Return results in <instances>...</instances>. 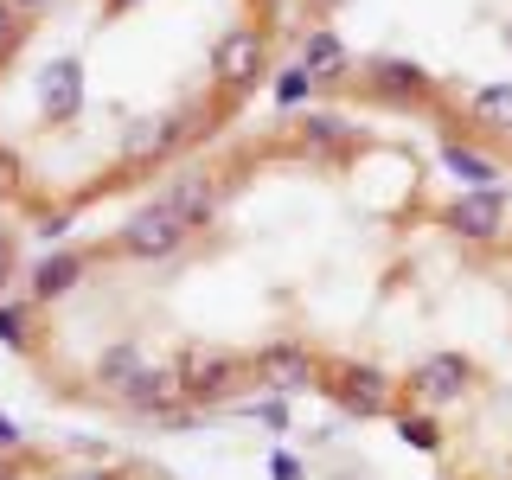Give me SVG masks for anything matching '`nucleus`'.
<instances>
[{
    "label": "nucleus",
    "mask_w": 512,
    "mask_h": 480,
    "mask_svg": "<svg viewBox=\"0 0 512 480\" xmlns=\"http://www.w3.org/2000/svg\"><path fill=\"white\" fill-rule=\"evenodd\" d=\"M442 160H448V173L461 180V192H487V186H500V160H487L480 148H461V141H448Z\"/></svg>",
    "instance_id": "14"
},
{
    "label": "nucleus",
    "mask_w": 512,
    "mask_h": 480,
    "mask_svg": "<svg viewBox=\"0 0 512 480\" xmlns=\"http://www.w3.org/2000/svg\"><path fill=\"white\" fill-rule=\"evenodd\" d=\"M244 416H250V423H263V429H288V397H250Z\"/></svg>",
    "instance_id": "20"
},
{
    "label": "nucleus",
    "mask_w": 512,
    "mask_h": 480,
    "mask_svg": "<svg viewBox=\"0 0 512 480\" xmlns=\"http://www.w3.org/2000/svg\"><path fill=\"white\" fill-rule=\"evenodd\" d=\"M64 231H71V212H52V218H39V237H45V244H58Z\"/></svg>",
    "instance_id": "23"
},
{
    "label": "nucleus",
    "mask_w": 512,
    "mask_h": 480,
    "mask_svg": "<svg viewBox=\"0 0 512 480\" xmlns=\"http://www.w3.org/2000/svg\"><path fill=\"white\" fill-rule=\"evenodd\" d=\"M64 480H109V474H64Z\"/></svg>",
    "instance_id": "30"
},
{
    "label": "nucleus",
    "mask_w": 512,
    "mask_h": 480,
    "mask_svg": "<svg viewBox=\"0 0 512 480\" xmlns=\"http://www.w3.org/2000/svg\"><path fill=\"white\" fill-rule=\"evenodd\" d=\"M327 378H333L327 391L340 397V410H352L359 423H372V416H391V378H384L378 365H333Z\"/></svg>",
    "instance_id": "6"
},
{
    "label": "nucleus",
    "mask_w": 512,
    "mask_h": 480,
    "mask_svg": "<svg viewBox=\"0 0 512 480\" xmlns=\"http://www.w3.org/2000/svg\"><path fill=\"white\" fill-rule=\"evenodd\" d=\"M500 135H506V141H512V122H506V128H500Z\"/></svg>",
    "instance_id": "32"
},
{
    "label": "nucleus",
    "mask_w": 512,
    "mask_h": 480,
    "mask_svg": "<svg viewBox=\"0 0 512 480\" xmlns=\"http://www.w3.org/2000/svg\"><path fill=\"white\" fill-rule=\"evenodd\" d=\"M26 436H20V423H13V416H0V448H7V455H13V448H20Z\"/></svg>",
    "instance_id": "26"
},
{
    "label": "nucleus",
    "mask_w": 512,
    "mask_h": 480,
    "mask_svg": "<svg viewBox=\"0 0 512 480\" xmlns=\"http://www.w3.org/2000/svg\"><path fill=\"white\" fill-rule=\"evenodd\" d=\"M141 346H128V340H116V346H103V359H96V384H103L109 397H122L128 384H135V372H141Z\"/></svg>",
    "instance_id": "15"
},
{
    "label": "nucleus",
    "mask_w": 512,
    "mask_h": 480,
    "mask_svg": "<svg viewBox=\"0 0 512 480\" xmlns=\"http://www.w3.org/2000/svg\"><path fill=\"white\" fill-rule=\"evenodd\" d=\"M116 404H122V410H135V416H154V410L180 404V378H173V365H141L135 384H128Z\"/></svg>",
    "instance_id": "12"
},
{
    "label": "nucleus",
    "mask_w": 512,
    "mask_h": 480,
    "mask_svg": "<svg viewBox=\"0 0 512 480\" xmlns=\"http://www.w3.org/2000/svg\"><path fill=\"white\" fill-rule=\"evenodd\" d=\"M160 205H173V212H180L192 231H205V224L218 218V186L205 180V173H180V180L167 186V199H160Z\"/></svg>",
    "instance_id": "13"
},
{
    "label": "nucleus",
    "mask_w": 512,
    "mask_h": 480,
    "mask_svg": "<svg viewBox=\"0 0 512 480\" xmlns=\"http://www.w3.org/2000/svg\"><path fill=\"white\" fill-rule=\"evenodd\" d=\"M506 212H512L506 192L487 186V192H461V199L442 212V224H448L455 237H468V244H493V237L506 231Z\"/></svg>",
    "instance_id": "7"
},
{
    "label": "nucleus",
    "mask_w": 512,
    "mask_h": 480,
    "mask_svg": "<svg viewBox=\"0 0 512 480\" xmlns=\"http://www.w3.org/2000/svg\"><path fill=\"white\" fill-rule=\"evenodd\" d=\"M173 378H180V397L192 410H218V404H231V397H244L256 372H250V359H237V352H205V346H192L180 365H173Z\"/></svg>",
    "instance_id": "1"
},
{
    "label": "nucleus",
    "mask_w": 512,
    "mask_h": 480,
    "mask_svg": "<svg viewBox=\"0 0 512 480\" xmlns=\"http://www.w3.org/2000/svg\"><path fill=\"white\" fill-rule=\"evenodd\" d=\"M13 13H39V7H52V0H7Z\"/></svg>",
    "instance_id": "28"
},
{
    "label": "nucleus",
    "mask_w": 512,
    "mask_h": 480,
    "mask_svg": "<svg viewBox=\"0 0 512 480\" xmlns=\"http://www.w3.org/2000/svg\"><path fill=\"white\" fill-rule=\"evenodd\" d=\"M506 52H512V26H506Z\"/></svg>",
    "instance_id": "31"
},
{
    "label": "nucleus",
    "mask_w": 512,
    "mask_h": 480,
    "mask_svg": "<svg viewBox=\"0 0 512 480\" xmlns=\"http://www.w3.org/2000/svg\"><path fill=\"white\" fill-rule=\"evenodd\" d=\"M13 39H20V13H13V7H7V0H0V52H7V45H13Z\"/></svg>",
    "instance_id": "22"
},
{
    "label": "nucleus",
    "mask_w": 512,
    "mask_h": 480,
    "mask_svg": "<svg viewBox=\"0 0 512 480\" xmlns=\"http://www.w3.org/2000/svg\"><path fill=\"white\" fill-rule=\"evenodd\" d=\"M308 96H314V77L301 71V64H288V71H276V103H282V109L308 103Z\"/></svg>",
    "instance_id": "19"
},
{
    "label": "nucleus",
    "mask_w": 512,
    "mask_h": 480,
    "mask_svg": "<svg viewBox=\"0 0 512 480\" xmlns=\"http://www.w3.org/2000/svg\"><path fill=\"white\" fill-rule=\"evenodd\" d=\"M468 109H474V116H480V122H493V128H506V122H512V77H506V84H480Z\"/></svg>",
    "instance_id": "16"
},
{
    "label": "nucleus",
    "mask_w": 512,
    "mask_h": 480,
    "mask_svg": "<svg viewBox=\"0 0 512 480\" xmlns=\"http://www.w3.org/2000/svg\"><path fill=\"white\" fill-rule=\"evenodd\" d=\"M269 474H276V480H301V461H295V455H282V448H276V455H269Z\"/></svg>",
    "instance_id": "24"
},
{
    "label": "nucleus",
    "mask_w": 512,
    "mask_h": 480,
    "mask_svg": "<svg viewBox=\"0 0 512 480\" xmlns=\"http://www.w3.org/2000/svg\"><path fill=\"white\" fill-rule=\"evenodd\" d=\"M84 256L77 250H45L39 263H32V301H64L77 282H84Z\"/></svg>",
    "instance_id": "11"
},
{
    "label": "nucleus",
    "mask_w": 512,
    "mask_h": 480,
    "mask_svg": "<svg viewBox=\"0 0 512 480\" xmlns=\"http://www.w3.org/2000/svg\"><path fill=\"white\" fill-rule=\"evenodd\" d=\"M250 372H256V384H263L269 397H295V391H308L320 378V359L301 340H276V346H263L250 359Z\"/></svg>",
    "instance_id": "4"
},
{
    "label": "nucleus",
    "mask_w": 512,
    "mask_h": 480,
    "mask_svg": "<svg viewBox=\"0 0 512 480\" xmlns=\"http://www.w3.org/2000/svg\"><path fill=\"white\" fill-rule=\"evenodd\" d=\"M295 64L314 77V90H320V84H340V77L352 71V52H346V39L333 26H308L301 45H295Z\"/></svg>",
    "instance_id": "8"
},
{
    "label": "nucleus",
    "mask_w": 512,
    "mask_h": 480,
    "mask_svg": "<svg viewBox=\"0 0 512 480\" xmlns=\"http://www.w3.org/2000/svg\"><path fill=\"white\" fill-rule=\"evenodd\" d=\"M468 391H474V359H461V352H429V359L410 372V397L429 404V410L461 404Z\"/></svg>",
    "instance_id": "5"
},
{
    "label": "nucleus",
    "mask_w": 512,
    "mask_h": 480,
    "mask_svg": "<svg viewBox=\"0 0 512 480\" xmlns=\"http://www.w3.org/2000/svg\"><path fill=\"white\" fill-rule=\"evenodd\" d=\"M116 244H122L128 256H141V263H167V256H180V250L192 244V224L173 212V205L154 199V205H141V212L122 224Z\"/></svg>",
    "instance_id": "2"
},
{
    "label": "nucleus",
    "mask_w": 512,
    "mask_h": 480,
    "mask_svg": "<svg viewBox=\"0 0 512 480\" xmlns=\"http://www.w3.org/2000/svg\"><path fill=\"white\" fill-rule=\"evenodd\" d=\"M39 103H45V116H52V122H71L77 109H84V77H77L71 58H58V64H45V71H39Z\"/></svg>",
    "instance_id": "10"
},
{
    "label": "nucleus",
    "mask_w": 512,
    "mask_h": 480,
    "mask_svg": "<svg viewBox=\"0 0 512 480\" xmlns=\"http://www.w3.org/2000/svg\"><path fill=\"white\" fill-rule=\"evenodd\" d=\"M13 180H20V154H13V148H0V192H7Z\"/></svg>",
    "instance_id": "25"
},
{
    "label": "nucleus",
    "mask_w": 512,
    "mask_h": 480,
    "mask_svg": "<svg viewBox=\"0 0 512 480\" xmlns=\"http://www.w3.org/2000/svg\"><path fill=\"white\" fill-rule=\"evenodd\" d=\"M365 84H372V96H384L391 109L423 103V96H429V77L416 71L410 58H372V64H365Z\"/></svg>",
    "instance_id": "9"
},
{
    "label": "nucleus",
    "mask_w": 512,
    "mask_h": 480,
    "mask_svg": "<svg viewBox=\"0 0 512 480\" xmlns=\"http://www.w3.org/2000/svg\"><path fill=\"white\" fill-rule=\"evenodd\" d=\"M352 135V128L340 122V116H308V122H301V141H308V148L314 154H327V148H340V141Z\"/></svg>",
    "instance_id": "17"
},
{
    "label": "nucleus",
    "mask_w": 512,
    "mask_h": 480,
    "mask_svg": "<svg viewBox=\"0 0 512 480\" xmlns=\"http://www.w3.org/2000/svg\"><path fill=\"white\" fill-rule=\"evenodd\" d=\"M0 340L26 346V308H20V301H0Z\"/></svg>",
    "instance_id": "21"
},
{
    "label": "nucleus",
    "mask_w": 512,
    "mask_h": 480,
    "mask_svg": "<svg viewBox=\"0 0 512 480\" xmlns=\"http://www.w3.org/2000/svg\"><path fill=\"white\" fill-rule=\"evenodd\" d=\"M103 7H109V13H128V7H141V0H103Z\"/></svg>",
    "instance_id": "29"
},
{
    "label": "nucleus",
    "mask_w": 512,
    "mask_h": 480,
    "mask_svg": "<svg viewBox=\"0 0 512 480\" xmlns=\"http://www.w3.org/2000/svg\"><path fill=\"white\" fill-rule=\"evenodd\" d=\"M212 71H218L224 90H256L269 77V39L256 26H231L212 52Z\"/></svg>",
    "instance_id": "3"
},
{
    "label": "nucleus",
    "mask_w": 512,
    "mask_h": 480,
    "mask_svg": "<svg viewBox=\"0 0 512 480\" xmlns=\"http://www.w3.org/2000/svg\"><path fill=\"white\" fill-rule=\"evenodd\" d=\"M397 436H404L410 448H423V455H436V448H442V429L429 423V416H410V410L397 416Z\"/></svg>",
    "instance_id": "18"
},
{
    "label": "nucleus",
    "mask_w": 512,
    "mask_h": 480,
    "mask_svg": "<svg viewBox=\"0 0 512 480\" xmlns=\"http://www.w3.org/2000/svg\"><path fill=\"white\" fill-rule=\"evenodd\" d=\"M7 276H13V244L0 237V282H7Z\"/></svg>",
    "instance_id": "27"
}]
</instances>
